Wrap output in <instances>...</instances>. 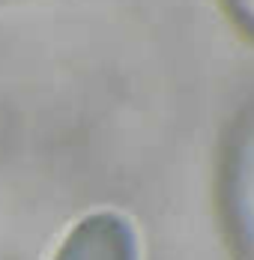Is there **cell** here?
Segmentation results:
<instances>
[{"mask_svg":"<svg viewBox=\"0 0 254 260\" xmlns=\"http://www.w3.org/2000/svg\"><path fill=\"white\" fill-rule=\"evenodd\" d=\"M57 260H135V254L120 224H108V218H93L72 231Z\"/></svg>","mask_w":254,"mask_h":260,"instance_id":"obj_1","label":"cell"}]
</instances>
